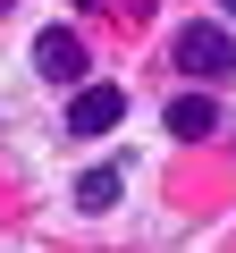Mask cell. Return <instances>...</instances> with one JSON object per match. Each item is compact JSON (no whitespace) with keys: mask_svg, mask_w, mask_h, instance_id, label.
Listing matches in <instances>:
<instances>
[{"mask_svg":"<svg viewBox=\"0 0 236 253\" xmlns=\"http://www.w3.org/2000/svg\"><path fill=\"white\" fill-rule=\"evenodd\" d=\"M118 194H127V161H93L76 177V211H110Z\"/></svg>","mask_w":236,"mask_h":253,"instance_id":"obj_4","label":"cell"},{"mask_svg":"<svg viewBox=\"0 0 236 253\" xmlns=\"http://www.w3.org/2000/svg\"><path fill=\"white\" fill-rule=\"evenodd\" d=\"M219 126V101H202V93H186V101H169V135L177 144H194V135H211Z\"/></svg>","mask_w":236,"mask_h":253,"instance_id":"obj_5","label":"cell"},{"mask_svg":"<svg viewBox=\"0 0 236 253\" xmlns=\"http://www.w3.org/2000/svg\"><path fill=\"white\" fill-rule=\"evenodd\" d=\"M177 68H186V76H202V84H219V76H236V42H228V26H211V17H194V26L177 34Z\"/></svg>","mask_w":236,"mask_h":253,"instance_id":"obj_1","label":"cell"},{"mask_svg":"<svg viewBox=\"0 0 236 253\" xmlns=\"http://www.w3.org/2000/svg\"><path fill=\"white\" fill-rule=\"evenodd\" d=\"M228 9H236V0H228Z\"/></svg>","mask_w":236,"mask_h":253,"instance_id":"obj_6","label":"cell"},{"mask_svg":"<svg viewBox=\"0 0 236 253\" xmlns=\"http://www.w3.org/2000/svg\"><path fill=\"white\" fill-rule=\"evenodd\" d=\"M34 68H42L51 84H84V42H76L68 26H51V34H34Z\"/></svg>","mask_w":236,"mask_h":253,"instance_id":"obj_3","label":"cell"},{"mask_svg":"<svg viewBox=\"0 0 236 253\" xmlns=\"http://www.w3.org/2000/svg\"><path fill=\"white\" fill-rule=\"evenodd\" d=\"M118 118H127V93H118V84H76V101H68V135H110Z\"/></svg>","mask_w":236,"mask_h":253,"instance_id":"obj_2","label":"cell"}]
</instances>
